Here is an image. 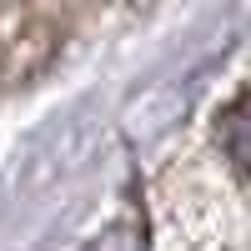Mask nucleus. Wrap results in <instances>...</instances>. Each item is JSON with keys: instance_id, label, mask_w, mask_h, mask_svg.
<instances>
[{"instance_id": "obj_1", "label": "nucleus", "mask_w": 251, "mask_h": 251, "mask_svg": "<svg viewBox=\"0 0 251 251\" xmlns=\"http://www.w3.org/2000/svg\"><path fill=\"white\" fill-rule=\"evenodd\" d=\"M216 141H221V151H226V161H231L236 171H251V91L236 96L231 106L221 111Z\"/></svg>"}, {"instance_id": "obj_2", "label": "nucleus", "mask_w": 251, "mask_h": 251, "mask_svg": "<svg viewBox=\"0 0 251 251\" xmlns=\"http://www.w3.org/2000/svg\"><path fill=\"white\" fill-rule=\"evenodd\" d=\"M86 251H146V231L136 221H121V226H111V231H100Z\"/></svg>"}]
</instances>
